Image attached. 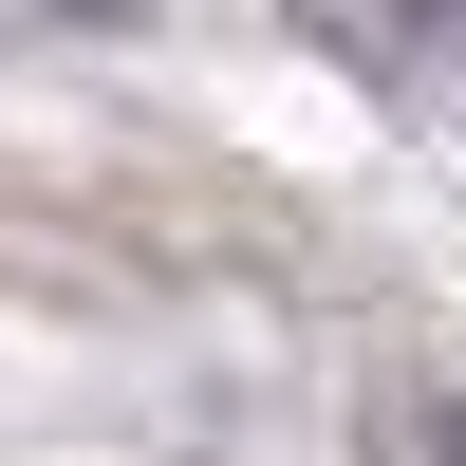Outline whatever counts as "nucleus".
<instances>
[{
	"mask_svg": "<svg viewBox=\"0 0 466 466\" xmlns=\"http://www.w3.org/2000/svg\"><path fill=\"white\" fill-rule=\"evenodd\" d=\"M373 37H410V56H466V0H355Z\"/></svg>",
	"mask_w": 466,
	"mask_h": 466,
	"instance_id": "nucleus-2",
	"label": "nucleus"
},
{
	"mask_svg": "<svg viewBox=\"0 0 466 466\" xmlns=\"http://www.w3.org/2000/svg\"><path fill=\"white\" fill-rule=\"evenodd\" d=\"M373 448H392V466H466V392H410V410H392Z\"/></svg>",
	"mask_w": 466,
	"mask_h": 466,
	"instance_id": "nucleus-1",
	"label": "nucleus"
}]
</instances>
